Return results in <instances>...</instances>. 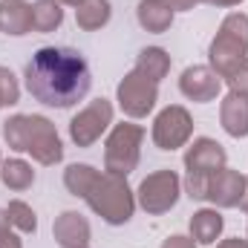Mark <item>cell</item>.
Masks as SVG:
<instances>
[{
	"label": "cell",
	"instance_id": "6da1fadb",
	"mask_svg": "<svg viewBox=\"0 0 248 248\" xmlns=\"http://www.w3.org/2000/svg\"><path fill=\"white\" fill-rule=\"evenodd\" d=\"M93 87L90 63L66 46H44L26 63V90L35 101L66 110L87 98Z\"/></svg>",
	"mask_w": 248,
	"mask_h": 248
},
{
	"label": "cell",
	"instance_id": "7a4b0ae2",
	"mask_svg": "<svg viewBox=\"0 0 248 248\" xmlns=\"http://www.w3.org/2000/svg\"><path fill=\"white\" fill-rule=\"evenodd\" d=\"M3 136L9 141V147L32 153L41 165H55L63 159L61 139H58L52 122L44 116H12L3 124Z\"/></svg>",
	"mask_w": 248,
	"mask_h": 248
},
{
	"label": "cell",
	"instance_id": "3957f363",
	"mask_svg": "<svg viewBox=\"0 0 248 248\" xmlns=\"http://www.w3.org/2000/svg\"><path fill=\"white\" fill-rule=\"evenodd\" d=\"M211 66L219 78H228L240 63L248 58V15H228L217 32V38L211 41Z\"/></svg>",
	"mask_w": 248,
	"mask_h": 248
},
{
	"label": "cell",
	"instance_id": "277c9868",
	"mask_svg": "<svg viewBox=\"0 0 248 248\" xmlns=\"http://www.w3.org/2000/svg\"><path fill=\"white\" fill-rule=\"evenodd\" d=\"M90 202V208L95 214H101L110 225H124L130 217H133V190L127 187L124 176L116 173H98L95 185L90 187V193L84 196Z\"/></svg>",
	"mask_w": 248,
	"mask_h": 248
},
{
	"label": "cell",
	"instance_id": "5b68a950",
	"mask_svg": "<svg viewBox=\"0 0 248 248\" xmlns=\"http://www.w3.org/2000/svg\"><path fill=\"white\" fill-rule=\"evenodd\" d=\"M144 130L139 124H116V130L107 139V150H104V165L107 173L127 176L130 170H136L139 165V147H141Z\"/></svg>",
	"mask_w": 248,
	"mask_h": 248
},
{
	"label": "cell",
	"instance_id": "8992f818",
	"mask_svg": "<svg viewBox=\"0 0 248 248\" xmlns=\"http://www.w3.org/2000/svg\"><path fill=\"white\" fill-rule=\"evenodd\" d=\"M179 187H182V182L173 170H156L139 185V205L147 214L159 217L179 202Z\"/></svg>",
	"mask_w": 248,
	"mask_h": 248
},
{
	"label": "cell",
	"instance_id": "52a82bcc",
	"mask_svg": "<svg viewBox=\"0 0 248 248\" xmlns=\"http://www.w3.org/2000/svg\"><path fill=\"white\" fill-rule=\"evenodd\" d=\"M159 101V84L144 78L139 69L127 72L124 81L119 84V104L130 119H144Z\"/></svg>",
	"mask_w": 248,
	"mask_h": 248
},
{
	"label": "cell",
	"instance_id": "ba28073f",
	"mask_svg": "<svg viewBox=\"0 0 248 248\" xmlns=\"http://www.w3.org/2000/svg\"><path fill=\"white\" fill-rule=\"evenodd\" d=\"M113 124V104L107 98H95L90 107H84L72 122H69V136L78 147H90L101 139V133Z\"/></svg>",
	"mask_w": 248,
	"mask_h": 248
},
{
	"label": "cell",
	"instance_id": "9c48e42d",
	"mask_svg": "<svg viewBox=\"0 0 248 248\" xmlns=\"http://www.w3.org/2000/svg\"><path fill=\"white\" fill-rule=\"evenodd\" d=\"M190 133H193L190 113H187L185 107H179V104L165 107V110L156 116V122H153V141H156V147H162V150H176V147H182L187 139H190Z\"/></svg>",
	"mask_w": 248,
	"mask_h": 248
},
{
	"label": "cell",
	"instance_id": "30bf717a",
	"mask_svg": "<svg viewBox=\"0 0 248 248\" xmlns=\"http://www.w3.org/2000/svg\"><path fill=\"white\" fill-rule=\"evenodd\" d=\"M246 176L240 170H231V168H219L208 176V193L205 199H211L214 205L219 208H234L240 205L243 193H246Z\"/></svg>",
	"mask_w": 248,
	"mask_h": 248
},
{
	"label": "cell",
	"instance_id": "8fae6325",
	"mask_svg": "<svg viewBox=\"0 0 248 248\" xmlns=\"http://www.w3.org/2000/svg\"><path fill=\"white\" fill-rule=\"evenodd\" d=\"M179 90L182 95H187L190 101H199V104H208L219 95L222 90V78L211 69V66H187L179 78Z\"/></svg>",
	"mask_w": 248,
	"mask_h": 248
},
{
	"label": "cell",
	"instance_id": "7c38bea8",
	"mask_svg": "<svg viewBox=\"0 0 248 248\" xmlns=\"http://www.w3.org/2000/svg\"><path fill=\"white\" fill-rule=\"evenodd\" d=\"M225 147L214 139H196L185 153V168L187 173H199V176H211L214 170L225 168Z\"/></svg>",
	"mask_w": 248,
	"mask_h": 248
},
{
	"label": "cell",
	"instance_id": "4fadbf2b",
	"mask_svg": "<svg viewBox=\"0 0 248 248\" xmlns=\"http://www.w3.org/2000/svg\"><path fill=\"white\" fill-rule=\"evenodd\" d=\"M55 243L61 248H87L90 243V222L78 211H63L52 225Z\"/></svg>",
	"mask_w": 248,
	"mask_h": 248
},
{
	"label": "cell",
	"instance_id": "5bb4252c",
	"mask_svg": "<svg viewBox=\"0 0 248 248\" xmlns=\"http://www.w3.org/2000/svg\"><path fill=\"white\" fill-rule=\"evenodd\" d=\"M219 119L228 136L234 139H246L248 136V95L240 93H228L222 98V107H219Z\"/></svg>",
	"mask_w": 248,
	"mask_h": 248
},
{
	"label": "cell",
	"instance_id": "9a60e30c",
	"mask_svg": "<svg viewBox=\"0 0 248 248\" xmlns=\"http://www.w3.org/2000/svg\"><path fill=\"white\" fill-rule=\"evenodd\" d=\"M0 32L6 35L32 32V6L26 0H0Z\"/></svg>",
	"mask_w": 248,
	"mask_h": 248
},
{
	"label": "cell",
	"instance_id": "2e32d148",
	"mask_svg": "<svg viewBox=\"0 0 248 248\" xmlns=\"http://www.w3.org/2000/svg\"><path fill=\"white\" fill-rule=\"evenodd\" d=\"M222 228H225V219H222V214L214 211V208H202V211H196V214L190 217V237H193L199 246L217 243V237L222 234Z\"/></svg>",
	"mask_w": 248,
	"mask_h": 248
},
{
	"label": "cell",
	"instance_id": "e0dca14e",
	"mask_svg": "<svg viewBox=\"0 0 248 248\" xmlns=\"http://www.w3.org/2000/svg\"><path fill=\"white\" fill-rule=\"evenodd\" d=\"M139 23L147 32H168L173 23V9L165 0H141L139 3Z\"/></svg>",
	"mask_w": 248,
	"mask_h": 248
},
{
	"label": "cell",
	"instance_id": "ac0fdd59",
	"mask_svg": "<svg viewBox=\"0 0 248 248\" xmlns=\"http://www.w3.org/2000/svg\"><path fill=\"white\" fill-rule=\"evenodd\" d=\"M136 69H139L144 78H150V81L159 84V81L168 75V69H170V55H168L165 49H159V46H147V49L139 52Z\"/></svg>",
	"mask_w": 248,
	"mask_h": 248
},
{
	"label": "cell",
	"instance_id": "d6986e66",
	"mask_svg": "<svg viewBox=\"0 0 248 248\" xmlns=\"http://www.w3.org/2000/svg\"><path fill=\"white\" fill-rule=\"evenodd\" d=\"M63 23L61 0H38L32 6V32H52Z\"/></svg>",
	"mask_w": 248,
	"mask_h": 248
},
{
	"label": "cell",
	"instance_id": "ffe728a7",
	"mask_svg": "<svg viewBox=\"0 0 248 248\" xmlns=\"http://www.w3.org/2000/svg\"><path fill=\"white\" fill-rule=\"evenodd\" d=\"M110 0H87L75 9V20L81 29L93 32V29H101L107 20H110Z\"/></svg>",
	"mask_w": 248,
	"mask_h": 248
},
{
	"label": "cell",
	"instance_id": "44dd1931",
	"mask_svg": "<svg viewBox=\"0 0 248 248\" xmlns=\"http://www.w3.org/2000/svg\"><path fill=\"white\" fill-rule=\"evenodd\" d=\"M0 179H3V185L12 187V190H26L35 182V170L23 159H9V162L0 165Z\"/></svg>",
	"mask_w": 248,
	"mask_h": 248
},
{
	"label": "cell",
	"instance_id": "7402d4cb",
	"mask_svg": "<svg viewBox=\"0 0 248 248\" xmlns=\"http://www.w3.org/2000/svg\"><path fill=\"white\" fill-rule=\"evenodd\" d=\"M95 179H98V170L90 165H69L63 173V185L72 196H87L90 187L95 185Z\"/></svg>",
	"mask_w": 248,
	"mask_h": 248
},
{
	"label": "cell",
	"instance_id": "603a6c76",
	"mask_svg": "<svg viewBox=\"0 0 248 248\" xmlns=\"http://www.w3.org/2000/svg\"><path fill=\"white\" fill-rule=\"evenodd\" d=\"M6 217H9V225H15V228L23 231V234H35V231H38V217H35V211H32L26 202H20V199H12V202L6 205Z\"/></svg>",
	"mask_w": 248,
	"mask_h": 248
},
{
	"label": "cell",
	"instance_id": "cb8c5ba5",
	"mask_svg": "<svg viewBox=\"0 0 248 248\" xmlns=\"http://www.w3.org/2000/svg\"><path fill=\"white\" fill-rule=\"evenodd\" d=\"M17 98H20V87H17L15 75L6 66H0V107H12V104H17Z\"/></svg>",
	"mask_w": 248,
	"mask_h": 248
},
{
	"label": "cell",
	"instance_id": "d4e9b609",
	"mask_svg": "<svg viewBox=\"0 0 248 248\" xmlns=\"http://www.w3.org/2000/svg\"><path fill=\"white\" fill-rule=\"evenodd\" d=\"M225 81H228L231 93H240V95H248V58H246L243 63H240V66H237V69H234V72H231V75H228Z\"/></svg>",
	"mask_w": 248,
	"mask_h": 248
},
{
	"label": "cell",
	"instance_id": "484cf974",
	"mask_svg": "<svg viewBox=\"0 0 248 248\" xmlns=\"http://www.w3.org/2000/svg\"><path fill=\"white\" fill-rule=\"evenodd\" d=\"M185 187H187V196H190V199H205V193H208V176L187 173Z\"/></svg>",
	"mask_w": 248,
	"mask_h": 248
},
{
	"label": "cell",
	"instance_id": "4316f807",
	"mask_svg": "<svg viewBox=\"0 0 248 248\" xmlns=\"http://www.w3.org/2000/svg\"><path fill=\"white\" fill-rule=\"evenodd\" d=\"M162 248H196V243H193V237H182V234H173V237H168V240L162 243Z\"/></svg>",
	"mask_w": 248,
	"mask_h": 248
},
{
	"label": "cell",
	"instance_id": "83f0119b",
	"mask_svg": "<svg viewBox=\"0 0 248 248\" xmlns=\"http://www.w3.org/2000/svg\"><path fill=\"white\" fill-rule=\"evenodd\" d=\"M0 248H23V243H20L12 231H3V234H0Z\"/></svg>",
	"mask_w": 248,
	"mask_h": 248
},
{
	"label": "cell",
	"instance_id": "f1b7e54d",
	"mask_svg": "<svg viewBox=\"0 0 248 248\" xmlns=\"http://www.w3.org/2000/svg\"><path fill=\"white\" fill-rule=\"evenodd\" d=\"M165 3H168L170 9H179V12H187V9H193V6H196L199 0H165Z\"/></svg>",
	"mask_w": 248,
	"mask_h": 248
},
{
	"label": "cell",
	"instance_id": "f546056e",
	"mask_svg": "<svg viewBox=\"0 0 248 248\" xmlns=\"http://www.w3.org/2000/svg\"><path fill=\"white\" fill-rule=\"evenodd\" d=\"M217 248H248V240H240V237H234V240H225V243H219Z\"/></svg>",
	"mask_w": 248,
	"mask_h": 248
},
{
	"label": "cell",
	"instance_id": "4dcf8cb0",
	"mask_svg": "<svg viewBox=\"0 0 248 248\" xmlns=\"http://www.w3.org/2000/svg\"><path fill=\"white\" fill-rule=\"evenodd\" d=\"M205 3H211V6H237L243 0H205Z\"/></svg>",
	"mask_w": 248,
	"mask_h": 248
},
{
	"label": "cell",
	"instance_id": "1f68e13d",
	"mask_svg": "<svg viewBox=\"0 0 248 248\" xmlns=\"http://www.w3.org/2000/svg\"><path fill=\"white\" fill-rule=\"evenodd\" d=\"M3 231H9V217H6V211H0V234Z\"/></svg>",
	"mask_w": 248,
	"mask_h": 248
},
{
	"label": "cell",
	"instance_id": "d6a6232c",
	"mask_svg": "<svg viewBox=\"0 0 248 248\" xmlns=\"http://www.w3.org/2000/svg\"><path fill=\"white\" fill-rule=\"evenodd\" d=\"M240 205H243V208L248 211V182H246V193H243V199H240Z\"/></svg>",
	"mask_w": 248,
	"mask_h": 248
},
{
	"label": "cell",
	"instance_id": "836d02e7",
	"mask_svg": "<svg viewBox=\"0 0 248 248\" xmlns=\"http://www.w3.org/2000/svg\"><path fill=\"white\" fill-rule=\"evenodd\" d=\"M61 3H69V6H81V3H87V0H61Z\"/></svg>",
	"mask_w": 248,
	"mask_h": 248
}]
</instances>
